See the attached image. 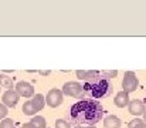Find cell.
<instances>
[{
    "label": "cell",
    "instance_id": "6da1fadb",
    "mask_svg": "<svg viewBox=\"0 0 146 128\" xmlns=\"http://www.w3.org/2000/svg\"><path fill=\"white\" fill-rule=\"evenodd\" d=\"M104 107L97 100H81L75 103L70 110V118L72 123L81 125H95L102 120Z\"/></svg>",
    "mask_w": 146,
    "mask_h": 128
},
{
    "label": "cell",
    "instance_id": "7a4b0ae2",
    "mask_svg": "<svg viewBox=\"0 0 146 128\" xmlns=\"http://www.w3.org/2000/svg\"><path fill=\"white\" fill-rule=\"evenodd\" d=\"M84 92H87L92 98H104L112 92V84L104 77H97L84 84Z\"/></svg>",
    "mask_w": 146,
    "mask_h": 128
},
{
    "label": "cell",
    "instance_id": "3957f363",
    "mask_svg": "<svg viewBox=\"0 0 146 128\" xmlns=\"http://www.w3.org/2000/svg\"><path fill=\"white\" fill-rule=\"evenodd\" d=\"M139 85V81H138V77L133 71H126L125 76H123V80H122V91L131 94L133 92Z\"/></svg>",
    "mask_w": 146,
    "mask_h": 128
},
{
    "label": "cell",
    "instance_id": "277c9868",
    "mask_svg": "<svg viewBox=\"0 0 146 128\" xmlns=\"http://www.w3.org/2000/svg\"><path fill=\"white\" fill-rule=\"evenodd\" d=\"M62 101H64V92H62V90H58V88H51L46 97V103L51 108L61 105Z\"/></svg>",
    "mask_w": 146,
    "mask_h": 128
},
{
    "label": "cell",
    "instance_id": "5b68a950",
    "mask_svg": "<svg viewBox=\"0 0 146 128\" xmlns=\"http://www.w3.org/2000/svg\"><path fill=\"white\" fill-rule=\"evenodd\" d=\"M62 92L65 95H68V97L78 98L84 92V85H81L80 83H77V81H68V83H65V84L62 85Z\"/></svg>",
    "mask_w": 146,
    "mask_h": 128
},
{
    "label": "cell",
    "instance_id": "8992f818",
    "mask_svg": "<svg viewBox=\"0 0 146 128\" xmlns=\"http://www.w3.org/2000/svg\"><path fill=\"white\" fill-rule=\"evenodd\" d=\"M16 92L20 95V97H24V98H30V97H34V87L27 83V81H19L16 84Z\"/></svg>",
    "mask_w": 146,
    "mask_h": 128
},
{
    "label": "cell",
    "instance_id": "52a82bcc",
    "mask_svg": "<svg viewBox=\"0 0 146 128\" xmlns=\"http://www.w3.org/2000/svg\"><path fill=\"white\" fill-rule=\"evenodd\" d=\"M19 98H20V95L16 92V90H7V91L3 94V97H1L3 104H4L6 107H10V108H13V107L17 105Z\"/></svg>",
    "mask_w": 146,
    "mask_h": 128
},
{
    "label": "cell",
    "instance_id": "ba28073f",
    "mask_svg": "<svg viewBox=\"0 0 146 128\" xmlns=\"http://www.w3.org/2000/svg\"><path fill=\"white\" fill-rule=\"evenodd\" d=\"M128 108H129V113L132 114V115H135V117H139V115H143V113H145V104H143V101L142 100H132L131 103H129V105H128Z\"/></svg>",
    "mask_w": 146,
    "mask_h": 128
},
{
    "label": "cell",
    "instance_id": "9c48e42d",
    "mask_svg": "<svg viewBox=\"0 0 146 128\" xmlns=\"http://www.w3.org/2000/svg\"><path fill=\"white\" fill-rule=\"evenodd\" d=\"M113 103H115V105H116L118 108H123V107L129 105V103H131V101H129V94L125 92V91H119V92L115 95Z\"/></svg>",
    "mask_w": 146,
    "mask_h": 128
},
{
    "label": "cell",
    "instance_id": "30bf717a",
    "mask_svg": "<svg viewBox=\"0 0 146 128\" xmlns=\"http://www.w3.org/2000/svg\"><path fill=\"white\" fill-rule=\"evenodd\" d=\"M75 74H77V77H78L80 80H85V81H91V80L97 78L98 76H99V73H98V71H95V70H88V71L78 70Z\"/></svg>",
    "mask_w": 146,
    "mask_h": 128
},
{
    "label": "cell",
    "instance_id": "8fae6325",
    "mask_svg": "<svg viewBox=\"0 0 146 128\" xmlns=\"http://www.w3.org/2000/svg\"><path fill=\"white\" fill-rule=\"evenodd\" d=\"M122 123L116 115H108L104 120V128H121Z\"/></svg>",
    "mask_w": 146,
    "mask_h": 128
},
{
    "label": "cell",
    "instance_id": "7c38bea8",
    "mask_svg": "<svg viewBox=\"0 0 146 128\" xmlns=\"http://www.w3.org/2000/svg\"><path fill=\"white\" fill-rule=\"evenodd\" d=\"M31 103H33V105L36 107V110H37V113L38 111H41L43 108H44V105H46V97L44 95H41V94H36L34 97H33V100H30Z\"/></svg>",
    "mask_w": 146,
    "mask_h": 128
},
{
    "label": "cell",
    "instance_id": "4fadbf2b",
    "mask_svg": "<svg viewBox=\"0 0 146 128\" xmlns=\"http://www.w3.org/2000/svg\"><path fill=\"white\" fill-rule=\"evenodd\" d=\"M23 113H24L26 115H33V117H36L37 110H36V107L33 105L31 101H26L24 105H23Z\"/></svg>",
    "mask_w": 146,
    "mask_h": 128
},
{
    "label": "cell",
    "instance_id": "5bb4252c",
    "mask_svg": "<svg viewBox=\"0 0 146 128\" xmlns=\"http://www.w3.org/2000/svg\"><path fill=\"white\" fill-rule=\"evenodd\" d=\"M30 123H31L36 128H46L47 127L46 118H44V117H41V115H36V117H33Z\"/></svg>",
    "mask_w": 146,
    "mask_h": 128
},
{
    "label": "cell",
    "instance_id": "9a60e30c",
    "mask_svg": "<svg viewBox=\"0 0 146 128\" xmlns=\"http://www.w3.org/2000/svg\"><path fill=\"white\" fill-rule=\"evenodd\" d=\"M0 83H1V87H4V88H7V90H13V81H11L10 77L1 74V76H0Z\"/></svg>",
    "mask_w": 146,
    "mask_h": 128
},
{
    "label": "cell",
    "instance_id": "2e32d148",
    "mask_svg": "<svg viewBox=\"0 0 146 128\" xmlns=\"http://www.w3.org/2000/svg\"><path fill=\"white\" fill-rule=\"evenodd\" d=\"M145 121H142L141 118H133L129 124H128V128H139Z\"/></svg>",
    "mask_w": 146,
    "mask_h": 128
},
{
    "label": "cell",
    "instance_id": "e0dca14e",
    "mask_svg": "<svg viewBox=\"0 0 146 128\" xmlns=\"http://www.w3.org/2000/svg\"><path fill=\"white\" fill-rule=\"evenodd\" d=\"M0 128H14V121L10 118H6L0 123Z\"/></svg>",
    "mask_w": 146,
    "mask_h": 128
},
{
    "label": "cell",
    "instance_id": "ac0fdd59",
    "mask_svg": "<svg viewBox=\"0 0 146 128\" xmlns=\"http://www.w3.org/2000/svg\"><path fill=\"white\" fill-rule=\"evenodd\" d=\"M7 114H9L7 107H6L4 104H1V103H0V120H1V121H3V120H6Z\"/></svg>",
    "mask_w": 146,
    "mask_h": 128
},
{
    "label": "cell",
    "instance_id": "d6986e66",
    "mask_svg": "<svg viewBox=\"0 0 146 128\" xmlns=\"http://www.w3.org/2000/svg\"><path fill=\"white\" fill-rule=\"evenodd\" d=\"M55 128H71V125L65 120H57L55 121Z\"/></svg>",
    "mask_w": 146,
    "mask_h": 128
},
{
    "label": "cell",
    "instance_id": "ffe728a7",
    "mask_svg": "<svg viewBox=\"0 0 146 128\" xmlns=\"http://www.w3.org/2000/svg\"><path fill=\"white\" fill-rule=\"evenodd\" d=\"M116 74H118L116 70H113V71H104V77H106V80L111 78V77H116Z\"/></svg>",
    "mask_w": 146,
    "mask_h": 128
},
{
    "label": "cell",
    "instance_id": "44dd1931",
    "mask_svg": "<svg viewBox=\"0 0 146 128\" xmlns=\"http://www.w3.org/2000/svg\"><path fill=\"white\" fill-rule=\"evenodd\" d=\"M20 128H36L31 123H26V124H23V125H20Z\"/></svg>",
    "mask_w": 146,
    "mask_h": 128
},
{
    "label": "cell",
    "instance_id": "7402d4cb",
    "mask_svg": "<svg viewBox=\"0 0 146 128\" xmlns=\"http://www.w3.org/2000/svg\"><path fill=\"white\" fill-rule=\"evenodd\" d=\"M82 128H97L95 125H87V127H82Z\"/></svg>",
    "mask_w": 146,
    "mask_h": 128
},
{
    "label": "cell",
    "instance_id": "603a6c76",
    "mask_svg": "<svg viewBox=\"0 0 146 128\" xmlns=\"http://www.w3.org/2000/svg\"><path fill=\"white\" fill-rule=\"evenodd\" d=\"M143 121L146 123V108H145V113H143Z\"/></svg>",
    "mask_w": 146,
    "mask_h": 128
},
{
    "label": "cell",
    "instance_id": "cb8c5ba5",
    "mask_svg": "<svg viewBox=\"0 0 146 128\" xmlns=\"http://www.w3.org/2000/svg\"><path fill=\"white\" fill-rule=\"evenodd\" d=\"M139 128H146V123H143V124H142V125H141Z\"/></svg>",
    "mask_w": 146,
    "mask_h": 128
},
{
    "label": "cell",
    "instance_id": "d4e9b609",
    "mask_svg": "<svg viewBox=\"0 0 146 128\" xmlns=\"http://www.w3.org/2000/svg\"><path fill=\"white\" fill-rule=\"evenodd\" d=\"M75 128H82V127H80V125H78V127H75Z\"/></svg>",
    "mask_w": 146,
    "mask_h": 128
},
{
    "label": "cell",
    "instance_id": "484cf974",
    "mask_svg": "<svg viewBox=\"0 0 146 128\" xmlns=\"http://www.w3.org/2000/svg\"><path fill=\"white\" fill-rule=\"evenodd\" d=\"M0 88H1V83H0Z\"/></svg>",
    "mask_w": 146,
    "mask_h": 128
}]
</instances>
